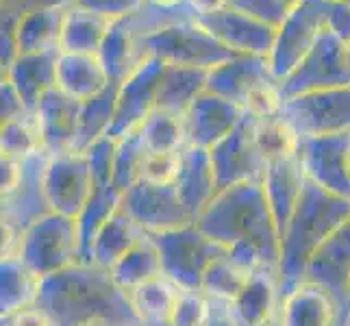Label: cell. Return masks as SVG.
I'll return each instance as SVG.
<instances>
[{
	"mask_svg": "<svg viewBox=\"0 0 350 326\" xmlns=\"http://www.w3.org/2000/svg\"><path fill=\"white\" fill-rule=\"evenodd\" d=\"M196 226L231 252V257L246 270H279L281 233L261 180L218 191L209 207L200 213Z\"/></svg>",
	"mask_w": 350,
	"mask_h": 326,
	"instance_id": "6da1fadb",
	"label": "cell"
},
{
	"mask_svg": "<svg viewBox=\"0 0 350 326\" xmlns=\"http://www.w3.org/2000/svg\"><path fill=\"white\" fill-rule=\"evenodd\" d=\"M38 307L44 309L55 326H81L92 320L111 326L142 324L129 294L118 287L109 270L77 263L42 281Z\"/></svg>",
	"mask_w": 350,
	"mask_h": 326,
	"instance_id": "7a4b0ae2",
	"label": "cell"
},
{
	"mask_svg": "<svg viewBox=\"0 0 350 326\" xmlns=\"http://www.w3.org/2000/svg\"><path fill=\"white\" fill-rule=\"evenodd\" d=\"M348 217V198L335 196L318 183L305 178L303 194L281 239L279 279L283 296L307 279V268L313 255Z\"/></svg>",
	"mask_w": 350,
	"mask_h": 326,
	"instance_id": "3957f363",
	"label": "cell"
},
{
	"mask_svg": "<svg viewBox=\"0 0 350 326\" xmlns=\"http://www.w3.org/2000/svg\"><path fill=\"white\" fill-rule=\"evenodd\" d=\"M137 40L139 57L161 59L170 66H187L200 70H213L228 59L237 57L233 51L222 46L211 33H207L198 22H180L172 27L159 29Z\"/></svg>",
	"mask_w": 350,
	"mask_h": 326,
	"instance_id": "277c9868",
	"label": "cell"
},
{
	"mask_svg": "<svg viewBox=\"0 0 350 326\" xmlns=\"http://www.w3.org/2000/svg\"><path fill=\"white\" fill-rule=\"evenodd\" d=\"M20 259L42 279L81 263L77 220L48 213L22 233Z\"/></svg>",
	"mask_w": 350,
	"mask_h": 326,
	"instance_id": "5b68a950",
	"label": "cell"
},
{
	"mask_svg": "<svg viewBox=\"0 0 350 326\" xmlns=\"http://www.w3.org/2000/svg\"><path fill=\"white\" fill-rule=\"evenodd\" d=\"M150 237L159 250L163 274L183 289H200L204 270L213 259L228 252L204 235L196 224L176 228V231L154 233Z\"/></svg>",
	"mask_w": 350,
	"mask_h": 326,
	"instance_id": "8992f818",
	"label": "cell"
},
{
	"mask_svg": "<svg viewBox=\"0 0 350 326\" xmlns=\"http://www.w3.org/2000/svg\"><path fill=\"white\" fill-rule=\"evenodd\" d=\"M340 87H350V46L335 38L329 29L322 31L316 46L292 74L279 83L283 100Z\"/></svg>",
	"mask_w": 350,
	"mask_h": 326,
	"instance_id": "52a82bcc",
	"label": "cell"
},
{
	"mask_svg": "<svg viewBox=\"0 0 350 326\" xmlns=\"http://www.w3.org/2000/svg\"><path fill=\"white\" fill-rule=\"evenodd\" d=\"M327 14L329 0H303L292 7L283 24L276 29V40L268 62L279 83L292 74L316 46L322 31L327 29Z\"/></svg>",
	"mask_w": 350,
	"mask_h": 326,
	"instance_id": "ba28073f",
	"label": "cell"
},
{
	"mask_svg": "<svg viewBox=\"0 0 350 326\" xmlns=\"http://www.w3.org/2000/svg\"><path fill=\"white\" fill-rule=\"evenodd\" d=\"M281 118L300 137L350 133V87L287 98L281 109Z\"/></svg>",
	"mask_w": 350,
	"mask_h": 326,
	"instance_id": "9c48e42d",
	"label": "cell"
},
{
	"mask_svg": "<svg viewBox=\"0 0 350 326\" xmlns=\"http://www.w3.org/2000/svg\"><path fill=\"white\" fill-rule=\"evenodd\" d=\"M94 191L88 152L51 154L44 172V194L53 213L79 220Z\"/></svg>",
	"mask_w": 350,
	"mask_h": 326,
	"instance_id": "30bf717a",
	"label": "cell"
},
{
	"mask_svg": "<svg viewBox=\"0 0 350 326\" xmlns=\"http://www.w3.org/2000/svg\"><path fill=\"white\" fill-rule=\"evenodd\" d=\"M350 133L300 137L298 159L309 180L350 200Z\"/></svg>",
	"mask_w": 350,
	"mask_h": 326,
	"instance_id": "8fae6325",
	"label": "cell"
},
{
	"mask_svg": "<svg viewBox=\"0 0 350 326\" xmlns=\"http://www.w3.org/2000/svg\"><path fill=\"white\" fill-rule=\"evenodd\" d=\"M120 204L148 235L194 224L174 185H150L139 180L124 191Z\"/></svg>",
	"mask_w": 350,
	"mask_h": 326,
	"instance_id": "7c38bea8",
	"label": "cell"
},
{
	"mask_svg": "<svg viewBox=\"0 0 350 326\" xmlns=\"http://www.w3.org/2000/svg\"><path fill=\"white\" fill-rule=\"evenodd\" d=\"M252 124H255V118L244 113L241 122L231 135H226L220 144H215L209 150L215 170V180H218V191L263 178L268 163H265L255 144Z\"/></svg>",
	"mask_w": 350,
	"mask_h": 326,
	"instance_id": "4fadbf2b",
	"label": "cell"
},
{
	"mask_svg": "<svg viewBox=\"0 0 350 326\" xmlns=\"http://www.w3.org/2000/svg\"><path fill=\"white\" fill-rule=\"evenodd\" d=\"M163 68L165 64L161 59L148 57L124 83H120L116 118L107 135L122 139L142 128L146 118L157 109V92H159Z\"/></svg>",
	"mask_w": 350,
	"mask_h": 326,
	"instance_id": "5bb4252c",
	"label": "cell"
},
{
	"mask_svg": "<svg viewBox=\"0 0 350 326\" xmlns=\"http://www.w3.org/2000/svg\"><path fill=\"white\" fill-rule=\"evenodd\" d=\"M198 24L235 55L270 57L276 40L274 27L246 14H239L231 7L204 11L198 18Z\"/></svg>",
	"mask_w": 350,
	"mask_h": 326,
	"instance_id": "9a60e30c",
	"label": "cell"
},
{
	"mask_svg": "<svg viewBox=\"0 0 350 326\" xmlns=\"http://www.w3.org/2000/svg\"><path fill=\"white\" fill-rule=\"evenodd\" d=\"M283 294L279 270L259 268L239 296L224 307L233 326H274L281 320Z\"/></svg>",
	"mask_w": 350,
	"mask_h": 326,
	"instance_id": "2e32d148",
	"label": "cell"
},
{
	"mask_svg": "<svg viewBox=\"0 0 350 326\" xmlns=\"http://www.w3.org/2000/svg\"><path fill=\"white\" fill-rule=\"evenodd\" d=\"M241 118H244V109L239 105L211 92L200 94L185 113L187 146L211 150L215 144L231 135Z\"/></svg>",
	"mask_w": 350,
	"mask_h": 326,
	"instance_id": "e0dca14e",
	"label": "cell"
},
{
	"mask_svg": "<svg viewBox=\"0 0 350 326\" xmlns=\"http://www.w3.org/2000/svg\"><path fill=\"white\" fill-rule=\"evenodd\" d=\"M81 105L83 103L75 100L72 96L64 94L57 87L42 96L33 116L40 128L44 150L48 154L75 152Z\"/></svg>",
	"mask_w": 350,
	"mask_h": 326,
	"instance_id": "ac0fdd59",
	"label": "cell"
},
{
	"mask_svg": "<svg viewBox=\"0 0 350 326\" xmlns=\"http://www.w3.org/2000/svg\"><path fill=\"white\" fill-rule=\"evenodd\" d=\"M270 83H279L274 79L268 57L259 55H237L222 66L209 70L207 92L222 96L239 107H244L248 96Z\"/></svg>",
	"mask_w": 350,
	"mask_h": 326,
	"instance_id": "d6986e66",
	"label": "cell"
},
{
	"mask_svg": "<svg viewBox=\"0 0 350 326\" xmlns=\"http://www.w3.org/2000/svg\"><path fill=\"white\" fill-rule=\"evenodd\" d=\"M51 154L46 150L24 159V178L11 196L3 198V220L16 224L22 231L38 222L40 217L53 213L44 194V172Z\"/></svg>",
	"mask_w": 350,
	"mask_h": 326,
	"instance_id": "ffe728a7",
	"label": "cell"
},
{
	"mask_svg": "<svg viewBox=\"0 0 350 326\" xmlns=\"http://www.w3.org/2000/svg\"><path fill=\"white\" fill-rule=\"evenodd\" d=\"M180 202L185 204L191 220L200 217V213L209 207V202L218 194V180L211 161V152L207 148L185 146L180 150V172L174 183Z\"/></svg>",
	"mask_w": 350,
	"mask_h": 326,
	"instance_id": "44dd1931",
	"label": "cell"
},
{
	"mask_svg": "<svg viewBox=\"0 0 350 326\" xmlns=\"http://www.w3.org/2000/svg\"><path fill=\"white\" fill-rule=\"evenodd\" d=\"M342 303L327 287L303 281L283 296L281 326H337Z\"/></svg>",
	"mask_w": 350,
	"mask_h": 326,
	"instance_id": "7402d4cb",
	"label": "cell"
},
{
	"mask_svg": "<svg viewBox=\"0 0 350 326\" xmlns=\"http://www.w3.org/2000/svg\"><path fill=\"white\" fill-rule=\"evenodd\" d=\"M305 178L307 176L303 172V165H300L298 157L283 159V161H272L265 167L261 183H263L265 198H268V204L272 209V215L276 220V226H279L281 239L296 211L300 194H303Z\"/></svg>",
	"mask_w": 350,
	"mask_h": 326,
	"instance_id": "603a6c76",
	"label": "cell"
},
{
	"mask_svg": "<svg viewBox=\"0 0 350 326\" xmlns=\"http://www.w3.org/2000/svg\"><path fill=\"white\" fill-rule=\"evenodd\" d=\"M305 281L327 287L340 303L344 300L350 281V217L313 255Z\"/></svg>",
	"mask_w": 350,
	"mask_h": 326,
	"instance_id": "cb8c5ba5",
	"label": "cell"
},
{
	"mask_svg": "<svg viewBox=\"0 0 350 326\" xmlns=\"http://www.w3.org/2000/svg\"><path fill=\"white\" fill-rule=\"evenodd\" d=\"M62 51H46L35 55H18L16 62L3 74L14 83L29 113H35L42 96L57 87V62Z\"/></svg>",
	"mask_w": 350,
	"mask_h": 326,
	"instance_id": "d4e9b609",
	"label": "cell"
},
{
	"mask_svg": "<svg viewBox=\"0 0 350 326\" xmlns=\"http://www.w3.org/2000/svg\"><path fill=\"white\" fill-rule=\"evenodd\" d=\"M109 74L103 68L98 55H72L59 53L57 62V90L85 103L107 90Z\"/></svg>",
	"mask_w": 350,
	"mask_h": 326,
	"instance_id": "484cf974",
	"label": "cell"
},
{
	"mask_svg": "<svg viewBox=\"0 0 350 326\" xmlns=\"http://www.w3.org/2000/svg\"><path fill=\"white\" fill-rule=\"evenodd\" d=\"M113 20L96 14L92 9L70 5L66 7L59 51L72 55H98Z\"/></svg>",
	"mask_w": 350,
	"mask_h": 326,
	"instance_id": "4316f807",
	"label": "cell"
},
{
	"mask_svg": "<svg viewBox=\"0 0 350 326\" xmlns=\"http://www.w3.org/2000/svg\"><path fill=\"white\" fill-rule=\"evenodd\" d=\"M144 235H146V231H144V228L122 209V204H120L111 213L109 220L100 226L98 235L94 239L92 265L111 270Z\"/></svg>",
	"mask_w": 350,
	"mask_h": 326,
	"instance_id": "83f0119b",
	"label": "cell"
},
{
	"mask_svg": "<svg viewBox=\"0 0 350 326\" xmlns=\"http://www.w3.org/2000/svg\"><path fill=\"white\" fill-rule=\"evenodd\" d=\"M64 16L66 9L62 7H35L24 11L16 29L18 55L59 51Z\"/></svg>",
	"mask_w": 350,
	"mask_h": 326,
	"instance_id": "f1b7e54d",
	"label": "cell"
},
{
	"mask_svg": "<svg viewBox=\"0 0 350 326\" xmlns=\"http://www.w3.org/2000/svg\"><path fill=\"white\" fill-rule=\"evenodd\" d=\"M209 70L165 64L157 92V107L185 116L200 94L207 92Z\"/></svg>",
	"mask_w": 350,
	"mask_h": 326,
	"instance_id": "f546056e",
	"label": "cell"
},
{
	"mask_svg": "<svg viewBox=\"0 0 350 326\" xmlns=\"http://www.w3.org/2000/svg\"><path fill=\"white\" fill-rule=\"evenodd\" d=\"M42 281V276L33 272L20 257L3 259V265H0V316L11 318L38 305Z\"/></svg>",
	"mask_w": 350,
	"mask_h": 326,
	"instance_id": "4dcf8cb0",
	"label": "cell"
},
{
	"mask_svg": "<svg viewBox=\"0 0 350 326\" xmlns=\"http://www.w3.org/2000/svg\"><path fill=\"white\" fill-rule=\"evenodd\" d=\"M178 292H180V287L172 279H167L165 274H161L137 287H133L126 294L142 324L167 326L172 318Z\"/></svg>",
	"mask_w": 350,
	"mask_h": 326,
	"instance_id": "1f68e13d",
	"label": "cell"
},
{
	"mask_svg": "<svg viewBox=\"0 0 350 326\" xmlns=\"http://www.w3.org/2000/svg\"><path fill=\"white\" fill-rule=\"evenodd\" d=\"M98 59L103 68L107 70V74H109L111 83H124L144 64L137 51V40L131 33L124 18L113 20L111 29L100 46Z\"/></svg>",
	"mask_w": 350,
	"mask_h": 326,
	"instance_id": "d6a6232c",
	"label": "cell"
},
{
	"mask_svg": "<svg viewBox=\"0 0 350 326\" xmlns=\"http://www.w3.org/2000/svg\"><path fill=\"white\" fill-rule=\"evenodd\" d=\"M118 92H120V83H109L105 92L81 105L75 152H85L98 139L107 137L116 118Z\"/></svg>",
	"mask_w": 350,
	"mask_h": 326,
	"instance_id": "836d02e7",
	"label": "cell"
},
{
	"mask_svg": "<svg viewBox=\"0 0 350 326\" xmlns=\"http://www.w3.org/2000/svg\"><path fill=\"white\" fill-rule=\"evenodd\" d=\"M109 272L118 287H122L124 292H131L133 287L146 283L154 279V276H161L163 265L152 237L148 233L144 235Z\"/></svg>",
	"mask_w": 350,
	"mask_h": 326,
	"instance_id": "e575fe53",
	"label": "cell"
},
{
	"mask_svg": "<svg viewBox=\"0 0 350 326\" xmlns=\"http://www.w3.org/2000/svg\"><path fill=\"white\" fill-rule=\"evenodd\" d=\"M250 270H246L244 265H239L231 252H224L222 257L213 259L211 265L202 274L200 292L207 294L213 303L218 305H228L239 296L241 289L246 287L250 279Z\"/></svg>",
	"mask_w": 350,
	"mask_h": 326,
	"instance_id": "d590c367",
	"label": "cell"
},
{
	"mask_svg": "<svg viewBox=\"0 0 350 326\" xmlns=\"http://www.w3.org/2000/svg\"><path fill=\"white\" fill-rule=\"evenodd\" d=\"M139 135L148 152H180L187 146L185 116L157 107L142 124Z\"/></svg>",
	"mask_w": 350,
	"mask_h": 326,
	"instance_id": "8d00e7d4",
	"label": "cell"
},
{
	"mask_svg": "<svg viewBox=\"0 0 350 326\" xmlns=\"http://www.w3.org/2000/svg\"><path fill=\"white\" fill-rule=\"evenodd\" d=\"M252 135H255V144H257L261 157L265 159V163L298 157L300 135L289 126V122H285L281 116L265 118V120L255 118Z\"/></svg>",
	"mask_w": 350,
	"mask_h": 326,
	"instance_id": "74e56055",
	"label": "cell"
},
{
	"mask_svg": "<svg viewBox=\"0 0 350 326\" xmlns=\"http://www.w3.org/2000/svg\"><path fill=\"white\" fill-rule=\"evenodd\" d=\"M0 150L7 157H16V159H27L31 154L42 152L44 144L35 116H24L11 120V122H3V126H0Z\"/></svg>",
	"mask_w": 350,
	"mask_h": 326,
	"instance_id": "f35d334b",
	"label": "cell"
},
{
	"mask_svg": "<svg viewBox=\"0 0 350 326\" xmlns=\"http://www.w3.org/2000/svg\"><path fill=\"white\" fill-rule=\"evenodd\" d=\"M146 146H144L139 131L118 139L116 159H113V185L120 194H124L135 183H139V172L144 157H146Z\"/></svg>",
	"mask_w": 350,
	"mask_h": 326,
	"instance_id": "ab89813d",
	"label": "cell"
},
{
	"mask_svg": "<svg viewBox=\"0 0 350 326\" xmlns=\"http://www.w3.org/2000/svg\"><path fill=\"white\" fill-rule=\"evenodd\" d=\"M218 313V303L202 294L200 289L180 287L172 318L167 326H209Z\"/></svg>",
	"mask_w": 350,
	"mask_h": 326,
	"instance_id": "60d3db41",
	"label": "cell"
},
{
	"mask_svg": "<svg viewBox=\"0 0 350 326\" xmlns=\"http://www.w3.org/2000/svg\"><path fill=\"white\" fill-rule=\"evenodd\" d=\"M180 172V152H146L139 180L150 185H174Z\"/></svg>",
	"mask_w": 350,
	"mask_h": 326,
	"instance_id": "b9f144b4",
	"label": "cell"
},
{
	"mask_svg": "<svg viewBox=\"0 0 350 326\" xmlns=\"http://www.w3.org/2000/svg\"><path fill=\"white\" fill-rule=\"evenodd\" d=\"M224 7H231L239 14L257 18L274 29H279L287 14L292 11V7L285 0H224Z\"/></svg>",
	"mask_w": 350,
	"mask_h": 326,
	"instance_id": "7bdbcfd3",
	"label": "cell"
},
{
	"mask_svg": "<svg viewBox=\"0 0 350 326\" xmlns=\"http://www.w3.org/2000/svg\"><path fill=\"white\" fill-rule=\"evenodd\" d=\"M75 5L92 9L109 20H122L135 14L144 0H75Z\"/></svg>",
	"mask_w": 350,
	"mask_h": 326,
	"instance_id": "ee69618b",
	"label": "cell"
},
{
	"mask_svg": "<svg viewBox=\"0 0 350 326\" xmlns=\"http://www.w3.org/2000/svg\"><path fill=\"white\" fill-rule=\"evenodd\" d=\"M0 98H3V105H0L3 122H11V120H18L24 116H33V113H29V109L24 105L18 90L14 87V83L7 79H3V83H0Z\"/></svg>",
	"mask_w": 350,
	"mask_h": 326,
	"instance_id": "f6af8a7d",
	"label": "cell"
},
{
	"mask_svg": "<svg viewBox=\"0 0 350 326\" xmlns=\"http://www.w3.org/2000/svg\"><path fill=\"white\" fill-rule=\"evenodd\" d=\"M327 29L335 35V38H340L346 46H350V7L346 0L329 3Z\"/></svg>",
	"mask_w": 350,
	"mask_h": 326,
	"instance_id": "bcb514c9",
	"label": "cell"
},
{
	"mask_svg": "<svg viewBox=\"0 0 350 326\" xmlns=\"http://www.w3.org/2000/svg\"><path fill=\"white\" fill-rule=\"evenodd\" d=\"M0 176H3V198L11 196L24 178V159L3 154L0 159Z\"/></svg>",
	"mask_w": 350,
	"mask_h": 326,
	"instance_id": "7dc6e473",
	"label": "cell"
},
{
	"mask_svg": "<svg viewBox=\"0 0 350 326\" xmlns=\"http://www.w3.org/2000/svg\"><path fill=\"white\" fill-rule=\"evenodd\" d=\"M3 326H55V322L44 309L35 305V307H29L16 313V316H11V318H3Z\"/></svg>",
	"mask_w": 350,
	"mask_h": 326,
	"instance_id": "c3c4849f",
	"label": "cell"
},
{
	"mask_svg": "<svg viewBox=\"0 0 350 326\" xmlns=\"http://www.w3.org/2000/svg\"><path fill=\"white\" fill-rule=\"evenodd\" d=\"M33 5V0H3V9H9V11H16V14H24V11H29Z\"/></svg>",
	"mask_w": 350,
	"mask_h": 326,
	"instance_id": "681fc988",
	"label": "cell"
},
{
	"mask_svg": "<svg viewBox=\"0 0 350 326\" xmlns=\"http://www.w3.org/2000/svg\"><path fill=\"white\" fill-rule=\"evenodd\" d=\"M202 14L204 11H213V9H220V7H224V0H191Z\"/></svg>",
	"mask_w": 350,
	"mask_h": 326,
	"instance_id": "f907efd6",
	"label": "cell"
},
{
	"mask_svg": "<svg viewBox=\"0 0 350 326\" xmlns=\"http://www.w3.org/2000/svg\"><path fill=\"white\" fill-rule=\"evenodd\" d=\"M209 326H233L231 320H228L226 311H224V305H218V313H215V318Z\"/></svg>",
	"mask_w": 350,
	"mask_h": 326,
	"instance_id": "816d5d0a",
	"label": "cell"
},
{
	"mask_svg": "<svg viewBox=\"0 0 350 326\" xmlns=\"http://www.w3.org/2000/svg\"><path fill=\"white\" fill-rule=\"evenodd\" d=\"M337 326H348V316H346L344 305H342V313H340V322H337Z\"/></svg>",
	"mask_w": 350,
	"mask_h": 326,
	"instance_id": "f5cc1de1",
	"label": "cell"
},
{
	"mask_svg": "<svg viewBox=\"0 0 350 326\" xmlns=\"http://www.w3.org/2000/svg\"><path fill=\"white\" fill-rule=\"evenodd\" d=\"M81 326H111V324L103 322V320H92V322H85V324H81Z\"/></svg>",
	"mask_w": 350,
	"mask_h": 326,
	"instance_id": "db71d44e",
	"label": "cell"
},
{
	"mask_svg": "<svg viewBox=\"0 0 350 326\" xmlns=\"http://www.w3.org/2000/svg\"><path fill=\"white\" fill-rule=\"evenodd\" d=\"M342 303H348V305H350V281H348V287H346V296H344Z\"/></svg>",
	"mask_w": 350,
	"mask_h": 326,
	"instance_id": "11a10c76",
	"label": "cell"
},
{
	"mask_svg": "<svg viewBox=\"0 0 350 326\" xmlns=\"http://www.w3.org/2000/svg\"><path fill=\"white\" fill-rule=\"evenodd\" d=\"M285 3H287L289 7H296V5H300V3H303V0H285Z\"/></svg>",
	"mask_w": 350,
	"mask_h": 326,
	"instance_id": "9f6ffc18",
	"label": "cell"
},
{
	"mask_svg": "<svg viewBox=\"0 0 350 326\" xmlns=\"http://www.w3.org/2000/svg\"><path fill=\"white\" fill-rule=\"evenodd\" d=\"M346 307V316H348V326H350V305L348 303H342Z\"/></svg>",
	"mask_w": 350,
	"mask_h": 326,
	"instance_id": "6f0895ef",
	"label": "cell"
},
{
	"mask_svg": "<svg viewBox=\"0 0 350 326\" xmlns=\"http://www.w3.org/2000/svg\"><path fill=\"white\" fill-rule=\"evenodd\" d=\"M133 326H146V324H133Z\"/></svg>",
	"mask_w": 350,
	"mask_h": 326,
	"instance_id": "680465c9",
	"label": "cell"
},
{
	"mask_svg": "<svg viewBox=\"0 0 350 326\" xmlns=\"http://www.w3.org/2000/svg\"><path fill=\"white\" fill-rule=\"evenodd\" d=\"M329 3H337V0H329Z\"/></svg>",
	"mask_w": 350,
	"mask_h": 326,
	"instance_id": "91938a15",
	"label": "cell"
},
{
	"mask_svg": "<svg viewBox=\"0 0 350 326\" xmlns=\"http://www.w3.org/2000/svg\"><path fill=\"white\" fill-rule=\"evenodd\" d=\"M346 3H348V7H350V0H346Z\"/></svg>",
	"mask_w": 350,
	"mask_h": 326,
	"instance_id": "94428289",
	"label": "cell"
},
{
	"mask_svg": "<svg viewBox=\"0 0 350 326\" xmlns=\"http://www.w3.org/2000/svg\"><path fill=\"white\" fill-rule=\"evenodd\" d=\"M348 165H350V157H348Z\"/></svg>",
	"mask_w": 350,
	"mask_h": 326,
	"instance_id": "6125c7cd",
	"label": "cell"
},
{
	"mask_svg": "<svg viewBox=\"0 0 350 326\" xmlns=\"http://www.w3.org/2000/svg\"><path fill=\"white\" fill-rule=\"evenodd\" d=\"M274 326H281V322H279V324H274Z\"/></svg>",
	"mask_w": 350,
	"mask_h": 326,
	"instance_id": "be15d7a7",
	"label": "cell"
}]
</instances>
